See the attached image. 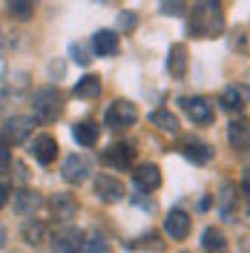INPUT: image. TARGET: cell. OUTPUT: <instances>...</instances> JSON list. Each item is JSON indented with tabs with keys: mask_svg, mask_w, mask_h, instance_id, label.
I'll use <instances>...</instances> for the list:
<instances>
[{
	"mask_svg": "<svg viewBox=\"0 0 250 253\" xmlns=\"http://www.w3.org/2000/svg\"><path fill=\"white\" fill-rule=\"evenodd\" d=\"M224 29V15H221L219 0H199L193 17H190V32L196 38H216Z\"/></svg>",
	"mask_w": 250,
	"mask_h": 253,
	"instance_id": "obj_1",
	"label": "cell"
},
{
	"mask_svg": "<svg viewBox=\"0 0 250 253\" xmlns=\"http://www.w3.org/2000/svg\"><path fill=\"white\" fill-rule=\"evenodd\" d=\"M32 107H35V115H38L43 124H52V121L63 112V95H61V89H55V86L38 89L35 98H32Z\"/></svg>",
	"mask_w": 250,
	"mask_h": 253,
	"instance_id": "obj_2",
	"label": "cell"
},
{
	"mask_svg": "<svg viewBox=\"0 0 250 253\" xmlns=\"http://www.w3.org/2000/svg\"><path fill=\"white\" fill-rule=\"evenodd\" d=\"M138 121V107L126 98H118L112 101L110 110H107V126L110 129H124V126H132Z\"/></svg>",
	"mask_w": 250,
	"mask_h": 253,
	"instance_id": "obj_3",
	"label": "cell"
},
{
	"mask_svg": "<svg viewBox=\"0 0 250 253\" xmlns=\"http://www.w3.org/2000/svg\"><path fill=\"white\" fill-rule=\"evenodd\" d=\"M181 107H184V112L190 115V121L193 124H213V118H216V107L207 101V98H202V95H196V98H181Z\"/></svg>",
	"mask_w": 250,
	"mask_h": 253,
	"instance_id": "obj_4",
	"label": "cell"
},
{
	"mask_svg": "<svg viewBox=\"0 0 250 253\" xmlns=\"http://www.w3.org/2000/svg\"><path fill=\"white\" fill-rule=\"evenodd\" d=\"M32 121L29 115H12L6 124H3V144H23L32 135Z\"/></svg>",
	"mask_w": 250,
	"mask_h": 253,
	"instance_id": "obj_5",
	"label": "cell"
},
{
	"mask_svg": "<svg viewBox=\"0 0 250 253\" xmlns=\"http://www.w3.org/2000/svg\"><path fill=\"white\" fill-rule=\"evenodd\" d=\"M95 193H98V199L107 202V205H115V202H121L126 196L124 184H121L118 178H112V175H98V178H95Z\"/></svg>",
	"mask_w": 250,
	"mask_h": 253,
	"instance_id": "obj_6",
	"label": "cell"
},
{
	"mask_svg": "<svg viewBox=\"0 0 250 253\" xmlns=\"http://www.w3.org/2000/svg\"><path fill=\"white\" fill-rule=\"evenodd\" d=\"M89 158L86 156H69L66 161H63V178L69 181V184H83L86 178H89Z\"/></svg>",
	"mask_w": 250,
	"mask_h": 253,
	"instance_id": "obj_7",
	"label": "cell"
},
{
	"mask_svg": "<svg viewBox=\"0 0 250 253\" xmlns=\"http://www.w3.org/2000/svg\"><path fill=\"white\" fill-rule=\"evenodd\" d=\"M216 205H219L221 219L224 221H236V210H239V187L230 184V181H224V184H221L219 199H216Z\"/></svg>",
	"mask_w": 250,
	"mask_h": 253,
	"instance_id": "obj_8",
	"label": "cell"
},
{
	"mask_svg": "<svg viewBox=\"0 0 250 253\" xmlns=\"http://www.w3.org/2000/svg\"><path fill=\"white\" fill-rule=\"evenodd\" d=\"M190 216L184 210H170V216L164 219V230H167V236L175 239V242H184L190 236Z\"/></svg>",
	"mask_w": 250,
	"mask_h": 253,
	"instance_id": "obj_9",
	"label": "cell"
},
{
	"mask_svg": "<svg viewBox=\"0 0 250 253\" xmlns=\"http://www.w3.org/2000/svg\"><path fill=\"white\" fill-rule=\"evenodd\" d=\"M104 161L112 164V167H118V170H124V167H129L135 161V147L132 144H124V141L112 144L110 150L104 153Z\"/></svg>",
	"mask_w": 250,
	"mask_h": 253,
	"instance_id": "obj_10",
	"label": "cell"
},
{
	"mask_svg": "<svg viewBox=\"0 0 250 253\" xmlns=\"http://www.w3.org/2000/svg\"><path fill=\"white\" fill-rule=\"evenodd\" d=\"M132 178H135V184H138L141 190H147V193H153V190L161 187V170H158V164H141V167H135Z\"/></svg>",
	"mask_w": 250,
	"mask_h": 253,
	"instance_id": "obj_11",
	"label": "cell"
},
{
	"mask_svg": "<svg viewBox=\"0 0 250 253\" xmlns=\"http://www.w3.org/2000/svg\"><path fill=\"white\" fill-rule=\"evenodd\" d=\"M121 46V41H118V35L112 29H98L92 35V49L95 55H101V58H107V55H115Z\"/></svg>",
	"mask_w": 250,
	"mask_h": 253,
	"instance_id": "obj_12",
	"label": "cell"
},
{
	"mask_svg": "<svg viewBox=\"0 0 250 253\" xmlns=\"http://www.w3.org/2000/svg\"><path fill=\"white\" fill-rule=\"evenodd\" d=\"M49 207H52V216L58 221H69L78 213V205H75V199H72L69 193H55L52 202H49Z\"/></svg>",
	"mask_w": 250,
	"mask_h": 253,
	"instance_id": "obj_13",
	"label": "cell"
},
{
	"mask_svg": "<svg viewBox=\"0 0 250 253\" xmlns=\"http://www.w3.org/2000/svg\"><path fill=\"white\" fill-rule=\"evenodd\" d=\"M32 156L38 158L41 164H52V161L58 158V141H55L52 135H38V138L32 141Z\"/></svg>",
	"mask_w": 250,
	"mask_h": 253,
	"instance_id": "obj_14",
	"label": "cell"
},
{
	"mask_svg": "<svg viewBox=\"0 0 250 253\" xmlns=\"http://www.w3.org/2000/svg\"><path fill=\"white\" fill-rule=\"evenodd\" d=\"M181 153H184L190 161H196V164H207V161L213 158V147L199 141V138H184V141H181Z\"/></svg>",
	"mask_w": 250,
	"mask_h": 253,
	"instance_id": "obj_15",
	"label": "cell"
},
{
	"mask_svg": "<svg viewBox=\"0 0 250 253\" xmlns=\"http://www.w3.org/2000/svg\"><path fill=\"white\" fill-rule=\"evenodd\" d=\"M98 135H101V126L95 124V121H78V124H72V138L81 147H95Z\"/></svg>",
	"mask_w": 250,
	"mask_h": 253,
	"instance_id": "obj_16",
	"label": "cell"
},
{
	"mask_svg": "<svg viewBox=\"0 0 250 253\" xmlns=\"http://www.w3.org/2000/svg\"><path fill=\"white\" fill-rule=\"evenodd\" d=\"M41 205H43V199H41L35 190H20V193L15 196L17 216H32V213H38V210H41Z\"/></svg>",
	"mask_w": 250,
	"mask_h": 253,
	"instance_id": "obj_17",
	"label": "cell"
},
{
	"mask_svg": "<svg viewBox=\"0 0 250 253\" xmlns=\"http://www.w3.org/2000/svg\"><path fill=\"white\" fill-rule=\"evenodd\" d=\"M167 69H170V75L175 78H184L187 75V46L184 43H175L170 49V55H167Z\"/></svg>",
	"mask_w": 250,
	"mask_h": 253,
	"instance_id": "obj_18",
	"label": "cell"
},
{
	"mask_svg": "<svg viewBox=\"0 0 250 253\" xmlns=\"http://www.w3.org/2000/svg\"><path fill=\"white\" fill-rule=\"evenodd\" d=\"M81 239L83 236H81L75 227H63V230H58V233L52 236V248H55V251H78Z\"/></svg>",
	"mask_w": 250,
	"mask_h": 253,
	"instance_id": "obj_19",
	"label": "cell"
},
{
	"mask_svg": "<svg viewBox=\"0 0 250 253\" xmlns=\"http://www.w3.org/2000/svg\"><path fill=\"white\" fill-rule=\"evenodd\" d=\"M101 89H104V84H101L98 75H83V78L75 84V95H78V98H86V101H89V98H98Z\"/></svg>",
	"mask_w": 250,
	"mask_h": 253,
	"instance_id": "obj_20",
	"label": "cell"
},
{
	"mask_svg": "<svg viewBox=\"0 0 250 253\" xmlns=\"http://www.w3.org/2000/svg\"><path fill=\"white\" fill-rule=\"evenodd\" d=\"M153 124L161 129V132H167V135H178V115H172L170 110H158V112H153V118H150Z\"/></svg>",
	"mask_w": 250,
	"mask_h": 253,
	"instance_id": "obj_21",
	"label": "cell"
},
{
	"mask_svg": "<svg viewBox=\"0 0 250 253\" xmlns=\"http://www.w3.org/2000/svg\"><path fill=\"white\" fill-rule=\"evenodd\" d=\"M227 138L233 144V150H248V124L245 121H233V124L227 126Z\"/></svg>",
	"mask_w": 250,
	"mask_h": 253,
	"instance_id": "obj_22",
	"label": "cell"
},
{
	"mask_svg": "<svg viewBox=\"0 0 250 253\" xmlns=\"http://www.w3.org/2000/svg\"><path fill=\"white\" fill-rule=\"evenodd\" d=\"M202 248L204 251H224L227 239H224V233H221L219 227H207L202 233Z\"/></svg>",
	"mask_w": 250,
	"mask_h": 253,
	"instance_id": "obj_23",
	"label": "cell"
},
{
	"mask_svg": "<svg viewBox=\"0 0 250 253\" xmlns=\"http://www.w3.org/2000/svg\"><path fill=\"white\" fill-rule=\"evenodd\" d=\"M221 107L227 112H242L245 110V95L239 92V86H230L221 92Z\"/></svg>",
	"mask_w": 250,
	"mask_h": 253,
	"instance_id": "obj_24",
	"label": "cell"
},
{
	"mask_svg": "<svg viewBox=\"0 0 250 253\" xmlns=\"http://www.w3.org/2000/svg\"><path fill=\"white\" fill-rule=\"evenodd\" d=\"M9 12L17 20H29L32 12H35V3L32 0H9Z\"/></svg>",
	"mask_w": 250,
	"mask_h": 253,
	"instance_id": "obj_25",
	"label": "cell"
},
{
	"mask_svg": "<svg viewBox=\"0 0 250 253\" xmlns=\"http://www.w3.org/2000/svg\"><path fill=\"white\" fill-rule=\"evenodd\" d=\"M158 9H161V15H170V17H178L187 12V0H161L158 3Z\"/></svg>",
	"mask_w": 250,
	"mask_h": 253,
	"instance_id": "obj_26",
	"label": "cell"
},
{
	"mask_svg": "<svg viewBox=\"0 0 250 253\" xmlns=\"http://www.w3.org/2000/svg\"><path fill=\"white\" fill-rule=\"evenodd\" d=\"M78 251H86V253H98V251H110V245L104 242V236H86V242L81 239V248Z\"/></svg>",
	"mask_w": 250,
	"mask_h": 253,
	"instance_id": "obj_27",
	"label": "cell"
},
{
	"mask_svg": "<svg viewBox=\"0 0 250 253\" xmlns=\"http://www.w3.org/2000/svg\"><path fill=\"white\" fill-rule=\"evenodd\" d=\"M69 55H72V61H78L81 66H86V63L92 61V58H89V49H86V43H72V46H69Z\"/></svg>",
	"mask_w": 250,
	"mask_h": 253,
	"instance_id": "obj_28",
	"label": "cell"
},
{
	"mask_svg": "<svg viewBox=\"0 0 250 253\" xmlns=\"http://www.w3.org/2000/svg\"><path fill=\"white\" fill-rule=\"evenodd\" d=\"M23 239H26L29 245H38V242L43 239V224H26V227H23Z\"/></svg>",
	"mask_w": 250,
	"mask_h": 253,
	"instance_id": "obj_29",
	"label": "cell"
},
{
	"mask_svg": "<svg viewBox=\"0 0 250 253\" xmlns=\"http://www.w3.org/2000/svg\"><path fill=\"white\" fill-rule=\"evenodd\" d=\"M118 26H121L124 32H132L135 26H138V17L132 15V12H124V15L118 17Z\"/></svg>",
	"mask_w": 250,
	"mask_h": 253,
	"instance_id": "obj_30",
	"label": "cell"
},
{
	"mask_svg": "<svg viewBox=\"0 0 250 253\" xmlns=\"http://www.w3.org/2000/svg\"><path fill=\"white\" fill-rule=\"evenodd\" d=\"M9 164H12V150L0 144V173H9Z\"/></svg>",
	"mask_w": 250,
	"mask_h": 253,
	"instance_id": "obj_31",
	"label": "cell"
},
{
	"mask_svg": "<svg viewBox=\"0 0 250 253\" xmlns=\"http://www.w3.org/2000/svg\"><path fill=\"white\" fill-rule=\"evenodd\" d=\"M9 196H12V193H9V184H3V181H0V207L9 202Z\"/></svg>",
	"mask_w": 250,
	"mask_h": 253,
	"instance_id": "obj_32",
	"label": "cell"
},
{
	"mask_svg": "<svg viewBox=\"0 0 250 253\" xmlns=\"http://www.w3.org/2000/svg\"><path fill=\"white\" fill-rule=\"evenodd\" d=\"M3 245H6V230L0 227V248H3Z\"/></svg>",
	"mask_w": 250,
	"mask_h": 253,
	"instance_id": "obj_33",
	"label": "cell"
}]
</instances>
